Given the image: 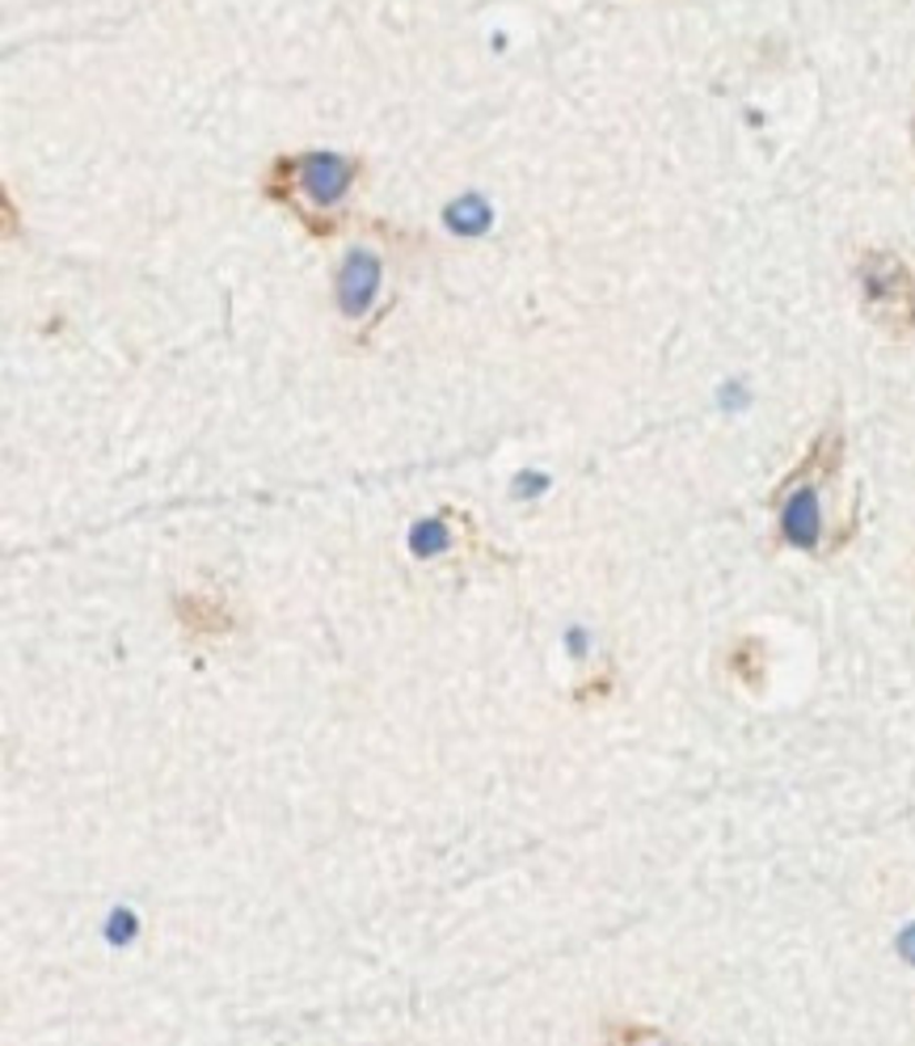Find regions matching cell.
I'll list each match as a JSON object with an SVG mask.
<instances>
[{"label":"cell","instance_id":"cell-3","mask_svg":"<svg viewBox=\"0 0 915 1046\" xmlns=\"http://www.w3.org/2000/svg\"><path fill=\"white\" fill-rule=\"evenodd\" d=\"M380 283H384V266L372 250H355L346 254L338 271V308L346 321H363L372 313V304L380 299Z\"/></svg>","mask_w":915,"mask_h":1046},{"label":"cell","instance_id":"cell-1","mask_svg":"<svg viewBox=\"0 0 915 1046\" xmlns=\"http://www.w3.org/2000/svg\"><path fill=\"white\" fill-rule=\"evenodd\" d=\"M278 177H287L283 199L296 207L299 220L313 224V233H329V212L338 207L346 191L359 177V161L334 156V152H304L278 161Z\"/></svg>","mask_w":915,"mask_h":1046},{"label":"cell","instance_id":"cell-5","mask_svg":"<svg viewBox=\"0 0 915 1046\" xmlns=\"http://www.w3.org/2000/svg\"><path fill=\"white\" fill-rule=\"evenodd\" d=\"M444 220H447V229H451V233L477 236V233H486V229H490L494 207L486 203V199H481V194H465V199H456V203L447 207Z\"/></svg>","mask_w":915,"mask_h":1046},{"label":"cell","instance_id":"cell-4","mask_svg":"<svg viewBox=\"0 0 915 1046\" xmlns=\"http://www.w3.org/2000/svg\"><path fill=\"white\" fill-rule=\"evenodd\" d=\"M177 620L191 638H224L233 633V617L228 608L212 596H182L177 599Z\"/></svg>","mask_w":915,"mask_h":1046},{"label":"cell","instance_id":"cell-2","mask_svg":"<svg viewBox=\"0 0 915 1046\" xmlns=\"http://www.w3.org/2000/svg\"><path fill=\"white\" fill-rule=\"evenodd\" d=\"M861 292L877 325H886L891 334L915 329V275L894 254L861 257Z\"/></svg>","mask_w":915,"mask_h":1046},{"label":"cell","instance_id":"cell-6","mask_svg":"<svg viewBox=\"0 0 915 1046\" xmlns=\"http://www.w3.org/2000/svg\"><path fill=\"white\" fill-rule=\"evenodd\" d=\"M603 1046H675L662 1029L641 1022H608V1038Z\"/></svg>","mask_w":915,"mask_h":1046},{"label":"cell","instance_id":"cell-8","mask_svg":"<svg viewBox=\"0 0 915 1046\" xmlns=\"http://www.w3.org/2000/svg\"><path fill=\"white\" fill-rule=\"evenodd\" d=\"M444 524L435 519V524H418L414 528V554L423 557V554H435V549H444Z\"/></svg>","mask_w":915,"mask_h":1046},{"label":"cell","instance_id":"cell-7","mask_svg":"<svg viewBox=\"0 0 915 1046\" xmlns=\"http://www.w3.org/2000/svg\"><path fill=\"white\" fill-rule=\"evenodd\" d=\"M730 667H734V671H739V676H743L751 688H760V680H764V646H760V641H751V638L739 641V646H734V654H730Z\"/></svg>","mask_w":915,"mask_h":1046}]
</instances>
